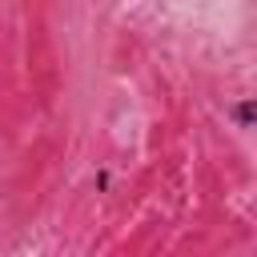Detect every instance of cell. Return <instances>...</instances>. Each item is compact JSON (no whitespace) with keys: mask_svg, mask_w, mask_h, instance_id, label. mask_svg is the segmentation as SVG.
<instances>
[{"mask_svg":"<svg viewBox=\"0 0 257 257\" xmlns=\"http://www.w3.org/2000/svg\"><path fill=\"white\" fill-rule=\"evenodd\" d=\"M229 112H233V120H237L241 128H249V124H253V100H241V104H233Z\"/></svg>","mask_w":257,"mask_h":257,"instance_id":"6da1fadb","label":"cell"}]
</instances>
